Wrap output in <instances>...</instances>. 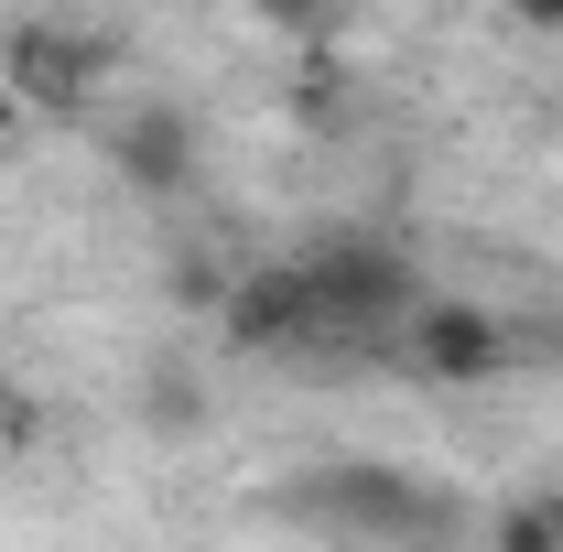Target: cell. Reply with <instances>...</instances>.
<instances>
[{
	"label": "cell",
	"mask_w": 563,
	"mask_h": 552,
	"mask_svg": "<svg viewBox=\"0 0 563 552\" xmlns=\"http://www.w3.org/2000/svg\"><path fill=\"white\" fill-rule=\"evenodd\" d=\"M390 346H401L412 379H498L509 368V325H498L488 303H433V292L412 303V325Z\"/></svg>",
	"instance_id": "6da1fadb"
},
{
	"label": "cell",
	"mask_w": 563,
	"mask_h": 552,
	"mask_svg": "<svg viewBox=\"0 0 563 552\" xmlns=\"http://www.w3.org/2000/svg\"><path fill=\"white\" fill-rule=\"evenodd\" d=\"M98 76H109L98 44H76V33H22V44H11V66H0V87H11V98H22V120H33V109H87V98H98Z\"/></svg>",
	"instance_id": "7a4b0ae2"
},
{
	"label": "cell",
	"mask_w": 563,
	"mask_h": 552,
	"mask_svg": "<svg viewBox=\"0 0 563 552\" xmlns=\"http://www.w3.org/2000/svg\"><path fill=\"white\" fill-rule=\"evenodd\" d=\"M109 163L131 174L141 196H174V185L196 174V141H185V120H163V109H141V120H120V131H109Z\"/></svg>",
	"instance_id": "3957f363"
},
{
	"label": "cell",
	"mask_w": 563,
	"mask_h": 552,
	"mask_svg": "<svg viewBox=\"0 0 563 552\" xmlns=\"http://www.w3.org/2000/svg\"><path fill=\"white\" fill-rule=\"evenodd\" d=\"M488 552H563V487H520L488 520Z\"/></svg>",
	"instance_id": "277c9868"
},
{
	"label": "cell",
	"mask_w": 563,
	"mask_h": 552,
	"mask_svg": "<svg viewBox=\"0 0 563 552\" xmlns=\"http://www.w3.org/2000/svg\"><path fill=\"white\" fill-rule=\"evenodd\" d=\"M509 22H520V33H542V44H563V0H509Z\"/></svg>",
	"instance_id": "5b68a950"
}]
</instances>
